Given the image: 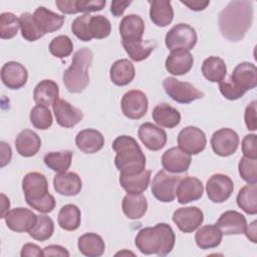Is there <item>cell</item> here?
<instances>
[{"instance_id": "cell-1", "label": "cell", "mask_w": 257, "mask_h": 257, "mask_svg": "<svg viewBox=\"0 0 257 257\" xmlns=\"http://www.w3.org/2000/svg\"><path fill=\"white\" fill-rule=\"evenodd\" d=\"M253 3L246 0L231 1L219 14L218 23L221 34L230 41H240L251 27Z\"/></svg>"}, {"instance_id": "cell-2", "label": "cell", "mask_w": 257, "mask_h": 257, "mask_svg": "<svg viewBox=\"0 0 257 257\" xmlns=\"http://www.w3.org/2000/svg\"><path fill=\"white\" fill-rule=\"evenodd\" d=\"M176 236L169 224L159 223L154 227H146L139 231L135 239L137 248L146 255L166 256L175 246Z\"/></svg>"}, {"instance_id": "cell-3", "label": "cell", "mask_w": 257, "mask_h": 257, "mask_svg": "<svg viewBox=\"0 0 257 257\" xmlns=\"http://www.w3.org/2000/svg\"><path fill=\"white\" fill-rule=\"evenodd\" d=\"M116 153L114 165L120 174L136 175L146 168V156L138 142L130 136H119L112 143Z\"/></svg>"}, {"instance_id": "cell-4", "label": "cell", "mask_w": 257, "mask_h": 257, "mask_svg": "<svg viewBox=\"0 0 257 257\" xmlns=\"http://www.w3.org/2000/svg\"><path fill=\"white\" fill-rule=\"evenodd\" d=\"M93 53L88 47L78 49L73 57L71 65L64 70L62 75L66 89L72 93L82 92L89 84L88 67L91 65Z\"/></svg>"}, {"instance_id": "cell-5", "label": "cell", "mask_w": 257, "mask_h": 257, "mask_svg": "<svg viewBox=\"0 0 257 257\" xmlns=\"http://www.w3.org/2000/svg\"><path fill=\"white\" fill-rule=\"evenodd\" d=\"M184 176L172 174L166 170L159 171L152 182V194L154 197L164 203L173 202L176 198L177 187Z\"/></svg>"}, {"instance_id": "cell-6", "label": "cell", "mask_w": 257, "mask_h": 257, "mask_svg": "<svg viewBox=\"0 0 257 257\" xmlns=\"http://www.w3.org/2000/svg\"><path fill=\"white\" fill-rule=\"evenodd\" d=\"M166 93L179 103H190L204 96V92L196 88L192 83L180 81L175 77H167L163 81Z\"/></svg>"}, {"instance_id": "cell-7", "label": "cell", "mask_w": 257, "mask_h": 257, "mask_svg": "<svg viewBox=\"0 0 257 257\" xmlns=\"http://www.w3.org/2000/svg\"><path fill=\"white\" fill-rule=\"evenodd\" d=\"M198 37L196 30L185 23H179L173 26L166 34L165 43L168 49L185 48L191 50L195 47Z\"/></svg>"}, {"instance_id": "cell-8", "label": "cell", "mask_w": 257, "mask_h": 257, "mask_svg": "<svg viewBox=\"0 0 257 257\" xmlns=\"http://www.w3.org/2000/svg\"><path fill=\"white\" fill-rule=\"evenodd\" d=\"M120 106L122 113L126 117L131 119H140L148 111V97L142 90L133 89L123 94Z\"/></svg>"}, {"instance_id": "cell-9", "label": "cell", "mask_w": 257, "mask_h": 257, "mask_svg": "<svg viewBox=\"0 0 257 257\" xmlns=\"http://www.w3.org/2000/svg\"><path fill=\"white\" fill-rule=\"evenodd\" d=\"M178 145L185 153L189 155H198L204 151L207 145L206 135L197 126H186L181 130L178 135Z\"/></svg>"}, {"instance_id": "cell-10", "label": "cell", "mask_w": 257, "mask_h": 257, "mask_svg": "<svg viewBox=\"0 0 257 257\" xmlns=\"http://www.w3.org/2000/svg\"><path fill=\"white\" fill-rule=\"evenodd\" d=\"M239 137L235 131L223 127L216 131L211 138V146L214 153L220 157L233 155L239 147Z\"/></svg>"}, {"instance_id": "cell-11", "label": "cell", "mask_w": 257, "mask_h": 257, "mask_svg": "<svg viewBox=\"0 0 257 257\" xmlns=\"http://www.w3.org/2000/svg\"><path fill=\"white\" fill-rule=\"evenodd\" d=\"M233 190V181L224 174H214L209 178L206 184L207 196L214 203L227 201L231 197Z\"/></svg>"}, {"instance_id": "cell-12", "label": "cell", "mask_w": 257, "mask_h": 257, "mask_svg": "<svg viewBox=\"0 0 257 257\" xmlns=\"http://www.w3.org/2000/svg\"><path fill=\"white\" fill-rule=\"evenodd\" d=\"M22 189L27 205L31 202L40 200L49 194L47 179L43 174L38 172H30L24 176L22 180Z\"/></svg>"}, {"instance_id": "cell-13", "label": "cell", "mask_w": 257, "mask_h": 257, "mask_svg": "<svg viewBox=\"0 0 257 257\" xmlns=\"http://www.w3.org/2000/svg\"><path fill=\"white\" fill-rule=\"evenodd\" d=\"M173 221L180 231L192 233L202 225L204 214L200 208L195 206L180 208L174 212Z\"/></svg>"}, {"instance_id": "cell-14", "label": "cell", "mask_w": 257, "mask_h": 257, "mask_svg": "<svg viewBox=\"0 0 257 257\" xmlns=\"http://www.w3.org/2000/svg\"><path fill=\"white\" fill-rule=\"evenodd\" d=\"M4 219L10 230L22 233L29 232L33 228L37 221V215L29 209L19 207L8 211Z\"/></svg>"}, {"instance_id": "cell-15", "label": "cell", "mask_w": 257, "mask_h": 257, "mask_svg": "<svg viewBox=\"0 0 257 257\" xmlns=\"http://www.w3.org/2000/svg\"><path fill=\"white\" fill-rule=\"evenodd\" d=\"M138 136L145 147L150 151H160L167 144V133L152 122H144L140 125Z\"/></svg>"}, {"instance_id": "cell-16", "label": "cell", "mask_w": 257, "mask_h": 257, "mask_svg": "<svg viewBox=\"0 0 257 257\" xmlns=\"http://www.w3.org/2000/svg\"><path fill=\"white\" fill-rule=\"evenodd\" d=\"M191 155L182 151L179 147H173L167 150L162 156V165L164 169L172 174H182L190 168Z\"/></svg>"}, {"instance_id": "cell-17", "label": "cell", "mask_w": 257, "mask_h": 257, "mask_svg": "<svg viewBox=\"0 0 257 257\" xmlns=\"http://www.w3.org/2000/svg\"><path fill=\"white\" fill-rule=\"evenodd\" d=\"M194 58L190 50L185 48H177L171 50L168 55L165 66L169 73L173 75H184L193 67Z\"/></svg>"}, {"instance_id": "cell-18", "label": "cell", "mask_w": 257, "mask_h": 257, "mask_svg": "<svg viewBox=\"0 0 257 257\" xmlns=\"http://www.w3.org/2000/svg\"><path fill=\"white\" fill-rule=\"evenodd\" d=\"M56 122L63 127H72L81 121L83 112L64 99L58 98L52 105Z\"/></svg>"}, {"instance_id": "cell-19", "label": "cell", "mask_w": 257, "mask_h": 257, "mask_svg": "<svg viewBox=\"0 0 257 257\" xmlns=\"http://www.w3.org/2000/svg\"><path fill=\"white\" fill-rule=\"evenodd\" d=\"M28 78L27 69L17 61H8L1 68V79L10 89H19L25 85Z\"/></svg>"}, {"instance_id": "cell-20", "label": "cell", "mask_w": 257, "mask_h": 257, "mask_svg": "<svg viewBox=\"0 0 257 257\" xmlns=\"http://www.w3.org/2000/svg\"><path fill=\"white\" fill-rule=\"evenodd\" d=\"M204 193L202 182L196 177H183L177 187L176 196L180 204H188L201 199Z\"/></svg>"}, {"instance_id": "cell-21", "label": "cell", "mask_w": 257, "mask_h": 257, "mask_svg": "<svg viewBox=\"0 0 257 257\" xmlns=\"http://www.w3.org/2000/svg\"><path fill=\"white\" fill-rule=\"evenodd\" d=\"M216 226L225 235H239L245 233L247 221L245 216L241 213L229 210L220 216Z\"/></svg>"}, {"instance_id": "cell-22", "label": "cell", "mask_w": 257, "mask_h": 257, "mask_svg": "<svg viewBox=\"0 0 257 257\" xmlns=\"http://www.w3.org/2000/svg\"><path fill=\"white\" fill-rule=\"evenodd\" d=\"M230 79L244 91L253 89L257 85V68L251 62H241L233 69Z\"/></svg>"}, {"instance_id": "cell-23", "label": "cell", "mask_w": 257, "mask_h": 257, "mask_svg": "<svg viewBox=\"0 0 257 257\" xmlns=\"http://www.w3.org/2000/svg\"><path fill=\"white\" fill-rule=\"evenodd\" d=\"M33 19L43 34L60 29L64 23V16L56 14L43 6H39L33 13Z\"/></svg>"}, {"instance_id": "cell-24", "label": "cell", "mask_w": 257, "mask_h": 257, "mask_svg": "<svg viewBox=\"0 0 257 257\" xmlns=\"http://www.w3.org/2000/svg\"><path fill=\"white\" fill-rule=\"evenodd\" d=\"M53 188L63 196H75L80 193L82 183L80 177L73 172L58 173L53 178Z\"/></svg>"}, {"instance_id": "cell-25", "label": "cell", "mask_w": 257, "mask_h": 257, "mask_svg": "<svg viewBox=\"0 0 257 257\" xmlns=\"http://www.w3.org/2000/svg\"><path fill=\"white\" fill-rule=\"evenodd\" d=\"M75 145L85 154H94L102 149L104 145V137L96 130L85 128L76 135Z\"/></svg>"}, {"instance_id": "cell-26", "label": "cell", "mask_w": 257, "mask_h": 257, "mask_svg": "<svg viewBox=\"0 0 257 257\" xmlns=\"http://www.w3.org/2000/svg\"><path fill=\"white\" fill-rule=\"evenodd\" d=\"M145 32V22L143 18L136 14L124 16L119 23V34L121 41L141 40Z\"/></svg>"}, {"instance_id": "cell-27", "label": "cell", "mask_w": 257, "mask_h": 257, "mask_svg": "<svg viewBox=\"0 0 257 257\" xmlns=\"http://www.w3.org/2000/svg\"><path fill=\"white\" fill-rule=\"evenodd\" d=\"M15 148L20 156L30 158L39 152L41 148V140L35 132L24 130L16 137Z\"/></svg>"}, {"instance_id": "cell-28", "label": "cell", "mask_w": 257, "mask_h": 257, "mask_svg": "<svg viewBox=\"0 0 257 257\" xmlns=\"http://www.w3.org/2000/svg\"><path fill=\"white\" fill-rule=\"evenodd\" d=\"M136 69L132 61L121 58L112 63L109 69V77L112 83L118 86H124L135 78Z\"/></svg>"}, {"instance_id": "cell-29", "label": "cell", "mask_w": 257, "mask_h": 257, "mask_svg": "<svg viewBox=\"0 0 257 257\" xmlns=\"http://www.w3.org/2000/svg\"><path fill=\"white\" fill-rule=\"evenodd\" d=\"M151 174L152 172L146 169L136 175L119 174V184L127 194H142L150 184Z\"/></svg>"}, {"instance_id": "cell-30", "label": "cell", "mask_w": 257, "mask_h": 257, "mask_svg": "<svg viewBox=\"0 0 257 257\" xmlns=\"http://www.w3.org/2000/svg\"><path fill=\"white\" fill-rule=\"evenodd\" d=\"M150 18L154 24L159 27L168 26L174 18V10L170 0L149 1Z\"/></svg>"}, {"instance_id": "cell-31", "label": "cell", "mask_w": 257, "mask_h": 257, "mask_svg": "<svg viewBox=\"0 0 257 257\" xmlns=\"http://www.w3.org/2000/svg\"><path fill=\"white\" fill-rule=\"evenodd\" d=\"M59 88L55 81L51 79L41 80L33 90V99L37 104L44 106L53 105L58 99Z\"/></svg>"}, {"instance_id": "cell-32", "label": "cell", "mask_w": 257, "mask_h": 257, "mask_svg": "<svg viewBox=\"0 0 257 257\" xmlns=\"http://www.w3.org/2000/svg\"><path fill=\"white\" fill-rule=\"evenodd\" d=\"M121 209L128 219H140L148 210V201L143 194H126L122 199Z\"/></svg>"}, {"instance_id": "cell-33", "label": "cell", "mask_w": 257, "mask_h": 257, "mask_svg": "<svg viewBox=\"0 0 257 257\" xmlns=\"http://www.w3.org/2000/svg\"><path fill=\"white\" fill-rule=\"evenodd\" d=\"M77 247L81 254L87 257H99L104 253L103 239L96 233H85L78 238Z\"/></svg>"}, {"instance_id": "cell-34", "label": "cell", "mask_w": 257, "mask_h": 257, "mask_svg": "<svg viewBox=\"0 0 257 257\" xmlns=\"http://www.w3.org/2000/svg\"><path fill=\"white\" fill-rule=\"evenodd\" d=\"M152 117L157 124L168 128L177 126L181 121V113L179 110L165 102L154 107Z\"/></svg>"}, {"instance_id": "cell-35", "label": "cell", "mask_w": 257, "mask_h": 257, "mask_svg": "<svg viewBox=\"0 0 257 257\" xmlns=\"http://www.w3.org/2000/svg\"><path fill=\"white\" fill-rule=\"evenodd\" d=\"M223 233L216 225H205L199 228L195 234V241L201 249L216 248L221 244Z\"/></svg>"}, {"instance_id": "cell-36", "label": "cell", "mask_w": 257, "mask_h": 257, "mask_svg": "<svg viewBox=\"0 0 257 257\" xmlns=\"http://www.w3.org/2000/svg\"><path fill=\"white\" fill-rule=\"evenodd\" d=\"M122 46L134 61H143L150 56V54L155 50L158 43L156 40H135V41H121Z\"/></svg>"}, {"instance_id": "cell-37", "label": "cell", "mask_w": 257, "mask_h": 257, "mask_svg": "<svg viewBox=\"0 0 257 257\" xmlns=\"http://www.w3.org/2000/svg\"><path fill=\"white\" fill-rule=\"evenodd\" d=\"M202 73L204 77L211 82H221L227 74L225 61L218 56H209L202 64Z\"/></svg>"}, {"instance_id": "cell-38", "label": "cell", "mask_w": 257, "mask_h": 257, "mask_svg": "<svg viewBox=\"0 0 257 257\" xmlns=\"http://www.w3.org/2000/svg\"><path fill=\"white\" fill-rule=\"evenodd\" d=\"M72 156L73 152L70 150L50 152L44 156L43 161L44 164L52 171L56 173H64L69 169L71 165Z\"/></svg>"}, {"instance_id": "cell-39", "label": "cell", "mask_w": 257, "mask_h": 257, "mask_svg": "<svg viewBox=\"0 0 257 257\" xmlns=\"http://www.w3.org/2000/svg\"><path fill=\"white\" fill-rule=\"evenodd\" d=\"M237 205L246 214L255 215L257 213V186L248 184L240 189L237 195Z\"/></svg>"}, {"instance_id": "cell-40", "label": "cell", "mask_w": 257, "mask_h": 257, "mask_svg": "<svg viewBox=\"0 0 257 257\" xmlns=\"http://www.w3.org/2000/svg\"><path fill=\"white\" fill-rule=\"evenodd\" d=\"M80 210L76 205L67 204L61 207L58 213V224L66 231H74L80 225Z\"/></svg>"}, {"instance_id": "cell-41", "label": "cell", "mask_w": 257, "mask_h": 257, "mask_svg": "<svg viewBox=\"0 0 257 257\" xmlns=\"http://www.w3.org/2000/svg\"><path fill=\"white\" fill-rule=\"evenodd\" d=\"M54 231V223L52 219L46 215L37 216V221L33 228L28 232L33 239L43 242L49 239Z\"/></svg>"}, {"instance_id": "cell-42", "label": "cell", "mask_w": 257, "mask_h": 257, "mask_svg": "<svg viewBox=\"0 0 257 257\" xmlns=\"http://www.w3.org/2000/svg\"><path fill=\"white\" fill-rule=\"evenodd\" d=\"M19 22H20L21 35L25 40L36 41L44 35L36 25L33 19V14L29 12L22 13L19 17Z\"/></svg>"}, {"instance_id": "cell-43", "label": "cell", "mask_w": 257, "mask_h": 257, "mask_svg": "<svg viewBox=\"0 0 257 257\" xmlns=\"http://www.w3.org/2000/svg\"><path fill=\"white\" fill-rule=\"evenodd\" d=\"M30 121L32 125L35 128L38 130H48L53 121L51 111L47 106L41 105V104H36L30 111L29 114Z\"/></svg>"}, {"instance_id": "cell-44", "label": "cell", "mask_w": 257, "mask_h": 257, "mask_svg": "<svg viewBox=\"0 0 257 257\" xmlns=\"http://www.w3.org/2000/svg\"><path fill=\"white\" fill-rule=\"evenodd\" d=\"M20 28L19 18L11 12L0 14V37L2 39H11L18 33Z\"/></svg>"}, {"instance_id": "cell-45", "label": "cell", "mask_w": 257, "mask_h": 257, "mask_svg": "<svg viewBox=\"0 0 257 257\" xmlns=\"http://www.w3.org/2000/svg\"><path fill=\"white\" fill-rule=\"evenodd\" d=\"M111 25L103 15H91L89 20V33L91 38L102 39L110 34Z\"/></svg>"}, {"instance_id": "cell-46", "label": "cell", "mask_w": 257, "mask_h": 257, "mask_svg": "<svg viewBox=\"0 0 257 257\" xmlns=\"http://www.w3.org/2000/svg\"><path fill=\"white\" fill-rule=\"evenodd\" d=\"M50 53L57 58H64L73 50V43L67 35H59L54 37L49 43Z\"/></svg>"}, {"instance_id": "cell-47", "label": "cell", "mask_w": 257, "mask_h": 257, "mask_svg": "<svg viewBox=\"0 0 257 257\" xmlns=\"http://www.w3.org/2000/svg\"><path fill=\"white\" fill-rule=\"evenodd\" d=\"M240 177L248 184H256L257 182V159L247 157L241 158L238 165Z\"/></svg>"}, {"instance_id": "cell-48", "label": "cell", "mask_w": 257, "mask_h": 257, "mask_svg": "<svg viewBox=\"0 0 257 257\" xmlns=\"http://www.w3.org/2000/svg\"><path fill=\"white\" fill-rule=\"evenodd\" d=\"M91 15L83 14L76 17L71 24L72 33L82 41H90L92 38L89 33V20Z\"/></svg>"}, {"instance_id": "cell-49", "label": "cell", "mask_w": 257, "mask_h": 257, "mask_svg": "<svg viewBox=\"0 0 257 257\" xmlns=\"http://www.w3.org/2000/svg\"><path fill=\"white\" fill-rule=\"evenodd\" d=\"M219 89L222 95L229 100H236L238 98H241L246 93V91L238 87L230 79V77L228 79H225L219 82Z\"/></svg>"}, {"instance_id": "cell-50", "label": "cell", "mask_w": 257, "mask_h": 257, "mask_svg": "<svg viewBox=\"0 0 257 257\" xmlns=\"http://www.w3.org/2000/svg\"><path fill=\"white\" fill-rule=\"evenodd\" d=\"M105 0H76V13H85L88 14L89 12H96L102 10L105 6Z\"/></svg>"}, {"instance_id": "cell-51", "label": "cell", "mask_w": 257, "mask_h": 257, "mask_svg": "<svg viewBox=\"0 0 257 257\" xmlns=\"http://www.w3.org/2000/svg\"><path fill=\"white\" fill-rule=\"evenodd\" d=\"M242 153L244 157L257 159V136L255 134L246 135L242 141Z\"/></svg>"}, {"instance_id": "cell-52", "label": "cell", "mask_w": 257, "mask_h": 257, "mask_svg": "<svg viewBox=\"0 0 257 257\" xmlns=\"http://www.w3.org/2000/svg\"><path fill=\"white\" fill-rule=\"evenodd\" d=\"M28 206L40 213H50L55 207V199L51 194H48L47 196L40 200L29 203Z\"/></svg>"}, {"instance_id": "cell-53", "label": "cell", "mask_w": 257, "mask_h": 257, "mask_svg": "<svg viewBox=\"0 0 257 257\" xmlns=\"http://www.w3.org/2000/svg\"><path fill=\"white\" fill-rule=\"evenodd\" d=\"M256 111H257V101H251L245 108L244 118L246 126L249 131H256L257 123H256Z\"/></svg>"}, {"instance_id": "cell-54", "label": "cell", "mask_w": 257, "mask_h": 257, "mask_svg": "<svg viewBox=\"0 0 257 257\" xmlns=\"http://www.w3.org/2000/svg\"><path fill=\"white\" fill-rule=\"evenodd\" d=\"M43 256H61V257H68L69 252L66 248L60 245H49L42 249Z\"/></svg>"}, {"instance_id": "cell-55", "label": "cell", "mask_w": 257, "mask_h": 257, "mask_svg": "<svg viewBox=\"0 0 257 257\" xmlns=\"http://www.w3.org/2000/svg\"><path fill=\"white\" fill-rule=\"evenodd\" d=\"M76 0H57L55 5L58 10L64 14H75L76 13Z\"/></svg>"}, {"instance_id": "cell-56", "label": "cell", "mask_w": 257, "mask_h": 257, "mask_svg": "<svg viewBox=\"0 0 257 257\" xmlns=\"http://www.w3.org/2000/svg\"><path fill=\"white\" fill-rule=\"evenodd\" d=\"M20 255L21 257H30V256L40 257V256H43V251L36 244L26 243L23 245Z\"/></svg>"}, {"instance_id": "cell-57", "label": "cell", "mask_w": 257, "mask_h": 257, "mask_svg": "<svg viewBox=\"0 0 257 257\" xmlns=\"http://www.w3.org/2000/svg\"><path fill=\"white\" fill-rule=\"evenodd\" d=\"M132 1H122V0H114L111 2L110 5V12L112 13L113 16L119 17L122 15L124 10L126 9L127 6H130Z\"/></svg>"}, {"instance_id": "cell-58", "label": "cell", "mask_w": 257, "mask_h": 257, "mask_svg": "<svg viewBox=\"0 0 257 257\" xmlns=\"http://www.w3.org/2000/svg\"><path fill=\"white\" fill-rule=\"evenodd\" d=\"M0 145H1V164H0V167L3 168L7 164L10 163L11 158H12V152H11L10 146L7 145L6 143L1 142Z\"/></svg>"}, {"instance_id": "cell-59", "label": "cell", "mask_w": 257, "mask_h": 257, "mask_svg": "<svg viewBox=\"0 0 257 257\" xmlns=\"http://www.w3.org/2000/svg\"><path fill=\"white\" fill-rule=\"evenodd\" d=\"M182 4L188 6L193 11H201L204 10L209 4L210 1H204V0H189V1H181Z\"/></svg>"}, {"instance_id": "cell-60", "label": "cell", "mask_w": 257, "mask_h": 257, "mask_svg": "<svg viewBox=\"0 0 257 257\" xmlns=\"http://www.w3.org/2000/svg\"><path fill=\"white\" fill-rule=\"evenodd\" d=\"M257 222L253 221L251 224H249V226L246 227L245 233L246 237L253 243L257 242Z\"/></svg>"}, {"instance_id": "cell-61", "label": "cell", "mask_w": 257, "mask_h": 257, "mask_svg": "<svg viewBox=\"0 0 257 257\" xmlns=\"http://www.w3.org/2000/svg\"><path fill=\"white\" fill-rule=\"evenodd\" d=\"M10 207L9 199L4 195L1 194V218H5L6 214L8 213V209Z\"/></svg>"}]
</instances>
